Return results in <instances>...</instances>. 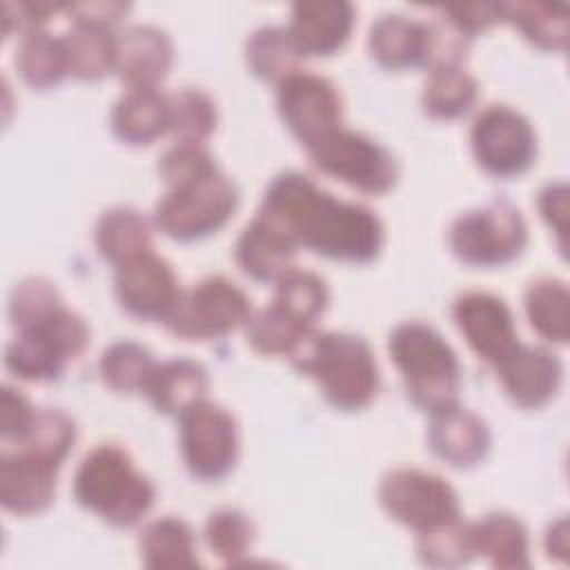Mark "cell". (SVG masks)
<instances>
[{
    "mask_svg": "<svg viewBox=\"0 0 570 570\" xmlns=\"http://www.w3.org/2000/svg\"><path fill=\"white\" fill-rule=\"evenodd\" d=\"M87 343V321L78 312L58 305L40 321L18 330L4 347V365L24 381H53L69 361L85 352Z\"/></svg>",
    "mask_w": 570,
    "mask_h": 570,
    "instance_id": "6",
    "label": "cell"
},
{
    "mask_svg": "<svg viewBox=\"0 0 570 570\" xmlns=\"http://www.w3.org/2000/svg\"><path fill=\"white\" fill-rule=\"evenodd\" d=\"M178 441L187 470L198 479H223L236 465L240 448L236 419L207 396L178 414Z\"/></svg>",
    "mask_w": 570,
    "mask_h": 570,
    "instance_id": "11",
    "label": "cell"
},
{
    "mask_svg": "<svg viewBox=\"0 0 570 570\" xmlns=\"http://www.w3.org/2000/svg\"><path fill=\"white\" fill-rule=\"evenodd\" d=\"M523 307L532 330L550 343L563 345L570 332V292L566 281L541 276L525 287Z\"/></svg>",
    "mask_w": 570,
    "mask_h": 570,
    "instance_id": "29",
    "label": "cell"
},
{
    "mask_svg": "<svg viewBox=\"0 0 570 570\" xmlns=\"http://www.w3.org/2000/svg\"><path fill=\"white\" fill-rule=\"evenodd\" d=\"M287 358L301 374L316 381L336 410H363L379 394V365L370 343L358 334L312 330Z\"/></svg>",
    "mask_w": 570,
    "mask_h": 570,
    "instance_id": "2",
    "label": "cell"
},
{
    "mask_svg": "<svg viewBox=\"0 0 570 570\" xmlns=\"http://www.w3.org/2000/svg\"><path fill=\"white\" fill-rule=\"evenodd\" d=\"M470 147L483 171L510 178L523 174L534 163L537 134L519 109L492 102L476 114L470 129Z\"/></svg>",
    "mask_w": 570,
    "mask_h": 570,
    "instance_id": "12",
    "label": "cell"
},
{
    "mask_svg": "<svg viewBox=\"0 0 570 570\" xmlns=\"http://www.w3.org/2000/svg\"><path fill=\"white\" fill-rule=\"evenodd\" d=\"M505 394L525 410L543 407L561 387L563 365L554 352L541 345L517 343V347L494 365Z\"/></svg>",
    "mask_w": 570,
    "mask_h": 570,
    "instance_id": "17",
    "label": "cell"
},
{
    "mask_svg": "<svg viewBox=\"0 0 570 570\" xmlns=\"http://www.w3.org/2000/svg\"><path fill=\"white\" fill-rule=\"evenodd\" d=\"M301 53L296 51L285 27L265 24L249 33L245 42V60L252 73L261 80L281 82L298 69Z\"/></svg>",
    "mask_w": 570,
    "mask_h": 570,
    "instance_id": "33",
    "label": "cell"
},
{
    "mask_svg": "<svg viewBox=\"0 0 570 570\" xmlns=\"http://www.w3.org/2000/svg\"><path fill=\"white\" fill-rule=\"evenodd\" d=\"M474 554H481L492 568L525 570L530 568V539L521 519L510 512H490L470 521Z\"/></svg>",
    "mask_w": 570,
    "mask_h": 570,
    "instance_id": "24",
    "label": "cell"
},
{
    "mask_svg": "<svg viewBox=\"0 0 570 570\" xmlns=\"http://www.w3.org/2000/svg\"><path fill=\"white\" fill-rule=\"evenodd\" d=\"M207 387L209 374L203 363L187 356H174L156 363L142 394L158 412L178 416L183 410L205 399Z\"/></svg>",
    "mask_w": 570,
    "mask_h": 570,
    "instance_id": "23",
    "label": "cell"
},
{
    "mask_svg": "<svg viewBox=\"0 0 570 570\" xmlns=\"http://www.w3.org/2000/svg\"><path fill=\"white\" fill-rule=\"evenodd\" d=\"M441 16L470 40L501 22V2H456L441 7Z\"/></svg>",
    "mask_w": 570,
    "mask_h": 570,
    "instance_id": "44",
    "label": "cell"
},
{
    "mask_svg": "<svg viewBox=\"0 0 570 570\" xmlns=\"http://www.w3.org/2000/svg\"><path fill=\"white\" fill-rule=\"evenodd\" d=\"M276 107L285 127L305 149L341 127L343 118V100L336 85L301 67L276 85Z\"/></svg>",
    "mask_w": 570,
    "mask_h": 570,
    "instance_id": "13",
    "label": "cell"
},
{
    "mask_svg": "<svg viewBox=\"0 0 570 570\" xmlns=\"http://www.w3.org/2000/svg\"><path fill=\"white\" fill-rule=\"evenodd\" d=\"M131 9L129 2L118 0H100V2H67V11L76 24H94L111 29L118 24L127 11Z\"/></svg>",
    "mask_w": 570,
    "mask_h": 570,
    "instance_id": "46",
    "label": "cell"
},
{
    "mask_svg": "<svg viewBox=\"0 0 570 570\" xmlns=\"http://www.w3.org/2000/svg\"><path fill=\"white\" fill-rule=\"evenodd\" d=\"M16 445L0 454V503L18 517H31L53 501L58 470L67 456L33 441Z\"/></svg>",
    "mask_w": 570,
    "mask_h": 570,
    "instance_id": "14",
    "label": "cell"
},
{
    "mask_svg": "<svg viewBox=\"0 0 570 570\" xmlns=\"http://www.w3.org/2000/svg\"><path fill=\"white\" fill-rule=\"evenodd\" d=\"M528 243V223L508 198L459 214L448 229L452 254L474 267H499L514 261Z\"/></svg>",
    "mask_w": 570,
    "mask_h": 570,
    "instance_id": "7",
    "label": "cell"
},
{
    "mask_svg": "<svg viewBox=\"0 0 570 570\" xmlns=\"http://www.w3.org/2000/svg\"><path fill=\"white\" fill-rule=\"evenodd\" d=\"M111 131L127 145H149L169 131V96L158 87L125 89L111 107Z\"/></svg>",
    "mask_w": 570,
    "mask_h": 570,
    "instance_id": "22",
    "label": "cell"
},
{
    "mask_svg": "<svg viewBox=\"0 0 570 570\" xmlns=\"http://www.w3.org/2000/svg\"><path fill=\"white\" fill-rule=\"evenodd\" d=\"M174 62V42L156 24H127L116 33V73L127 89H151Z\"/></svg>",
    "mask_w": 570,
    "mask_h": 570,
    "instance_id": "18",
    "label": "cell"
},
{
    "mask_svg": "<svg viewBox=\"0 0 570 570\" xmlns=\"http://www.w3.org/2000/svg\"><path fill=\"white\" fill-rule=\"evenodd\" d=\"M416 554L430 568H459L470 563L476 557L470 521L459 517L441 528L419 534Z\"/></svg>",
    "mask_w": 570,
    "mask_h": 570,
    "instance_id": "39",
    "label": "cell"
},
{
    "mask_svg": "<svg viewBox=\"0 0 570 570\" xmlns=\"http://www.w3.org/2000/svg\"><path fill=\"white\" fill-rule=\"evenodd\" d=\"M67 11V2H45V0H29V2H2V36L9 38L13 31L20 36L33 29H45L53 13Z\"/></svg>",
    "mask_w": 570,
    "mask_h": 570,
    "instance_id": "42",
    "label": "cell"
},
{
    "mask_svg": "<svg viewBox=\"0 0 570 570\" xmlns=\"http://www.w3.org/2000/svg\"><path fill=\"white\" fill-rule=\"evenodd\" d=\"M252 312L243 287L223 274H212L180 292L163 325L180 338L207 341L245 327Z\"/></svg>",
    "mask_w": 570,
    "mask_h": 570,
    "instance_id": "8",
    "label": "cell"
},
{
    "mask_svg": "<svg viewBox=\"0 0 570 570\" xmlns=\"http://www.w3.org/2000/svg\"><path fill=\"white\" fill-rule=\"evenodd\" d=\"M69 76L100 80L116 71V33L105 27L76 24L62 36Z\"/></svg>",
    "mask_w": 570,
    "mask_h": 570,
    "instance_id": "30",
    "label": "cell"
},
{
    "mask_svg": "<svg viewBox=\"0 0 570 570\" xmlns=\"http://www.w3.org/2000/svg\"><path fill=\"white\" fill-rule=\"evenodd\" d=\"M272 303L283 307L301 323L314 327L330 303V289L321 274L294 265L274 283Z\"/></svg>",
    "mask_w": 570,
    "mask_h": 570,
    "instance_id": "36",
    "label": "cell"
},
{
    "mask_svg": "<svg viewBox=\"0 0 570 570\" xmlns=\"http://www.w3.org/2000/svg\"><path fill=\"white\" fill-rule=\"evenodd\" d=\"M367 49L385 69L423 67L425 20H414L403 13H383L370 27Z\"/></svg>",
    "mask_w": 570,
    "mask_h": 570,
    "instance_id": "25",
    "label": "cell"
},
{
    "mask_svg": "<svg viewBox=\"0 0 570 570\" xmlns=\"http://www.w3.org/2000/svg\"><path fill=\"white\" fill-rule=\"evenodd\" d=\"M114 292L127 314L163 323L183 289L171 263L149 249L116 265Z\"/></svg>",
    "mask_w": 570,
    "mask_h": 570,
    "instance_id": "15",
    "label": "cell"
},
{
    "mask_svg": "<svg viewBox=\"0 0 570 570\" xmlns=\"http://www.w3.org/2000/svg\"><path fill=\"white\" fill-rule=\"evenodd\" d=\"M212 167H216V160L200 142H174L158 158V174L167 183V187L198 176Z\"/></svg>",
    "mask_w": 570,
    "mask_h": 570,
    "instance_id": "41",
    "label": "cell"
},
{
    "mask_svg": "<svg viewBox=\"0 0 570 570\" xmlns=\"http://www.w3.org/2000/svg\"><path fill=\"white\" fill-rule=\"evenodd\" d=\"M568 196H570L568 183L554 180V183H548L537 198L539 214L559 236L561 252L566 249V234H568Z\"/></svg>",
    "mask_w": 570,
    "mask_h": 570,
    "instance_id": "45",
    "label": "cell"
},
{
    "mask_svg": "<svg viewBox=\"0 0 570 570\" xmlns=\"http://www.w3.org/2000/svg\"><path fill=\"white\" fill-rule=\"evenodd\" d=\"M218 122L214 98L198 87H183L169 96V131L176 142H200L212 136Z\"/></svg>",
    "mask_w": 570,
    "mask_h": 570,
    "instance_id": "37",
    "label": "cell"
},
{
    "mask_svg": "<svg viewBox=\"0 0 570 570\" xmlns=\"http://www.w3.org/2000/svg\"><path fill=\"white\" fill-rule=\"evenodd\" d=\"M479 100V82L465 67H443L430 71L421 107L430 118L454 120L465 116Z\"/></svg>",
    "mask_w": 570,
    "mask_h": 570,
    "instance_id": "31",
    "label": "cell"
},
{
    "mask_svg": "<svg viewBox=\"0 0 570 570\" xmlns=\"http://www.w3.org/2000/svg\"><path fill=\"white\" fill-rule=\"evenodd\" d=\"M140 561L149 570H183L196 568V537L191 525L174 514L149 521L138 537Z\"/></svg>",
    "mask_w": 570,
    "mask_h": 570,
    "instance_id": "26",
    "label": "cell"
},
{
    "mask_svg": "<svg viewBox=\"0 0 570 570\" xmlns=\"http://www.w3.org/2000/svg\"><path fill=\"white\" fill-rule=\"evenodd\" d=\"M94 240L98 254L114 267L151 249V223L129 205H116L100 214Z\"/></svg>",
    "mask_w": 570,
    "mask_h": 570,
    "instance_id": "27",
    "label": "cell"
},
{
    "mask_svg": "<svg viewBox=\"0 0 570 570\" xmlns=\"http://www.w3.org/2000/svg\"><path fill=\"white\" fill-rule=\"evenodd\" d=\"M73 497L109 525L131 528L151 510L156 488L125 448L98 443L76 468Z\"/></svg>",
    "mask_w": 570,
    "mask_h": 570,
    "instance_id": "3",
    "label": "cell"
},
{
    "mask_svg": "<svg viewBox=\"0 0 570 570\" xmlns=\"http://www.w3.org/2000/svg\"><path fill=\"white\" fill-rule=\"evenodd\" d=\"M256 539L254 521L238 508H218L205 521L207 548L227 566L240 563Z\"/></svg>",
    "mask_w": 570,
    "mask_h": 570,
    "instance_id": "38",
    "label": "cell"
},
{
    "mask_svg": "<svg viewBox=\"0 0 570 570\" xmlns=\"http://www.w3.org/2000/svg\"><path fill=\"white\" fill-rule=\"evenodd\" d=\"M354 27V4L347 0H298L285 27L303 56H330L345 45Z\"/></svg>",
    "mask_w": 570,
    "mask_h": 570,
    "instance_id": "19",
    "label": "cell"
},
{
    "mask_svg": "<svg viewBox=\"0 0 570 570\" xmlns=\"http://www.w3.org/2000/svg\"><path fill=\"white\" fill-rule=\"evenodd\" d=\"M387 350L416 407L430 414L459 403L461 363L439 330L423 321H403L390 332Z\"/></svg>",
    "mask_w": 570,
    "mask_h": 570,
    "instance_id": "4",
    "label": "cell"
},
{
    "mask_svg": "<svg viewBox=\"0 0 570 570\" xmlns=\"http://www.w3.org/2000/svg\"><path fill=\"white\" fill-rule=\"evenodd\" d=\"M428 445L445 463L472 468L483 461L490 450V428L472 410L452 403L430 412Z\"/></svg>",
    "mask_w": 570,
    "mask_h": 570,
    "instance_id": "20",
    "label": "cell"
},
{
    "mask_svg": "<svg viewBox=\"0 0 570 570\" xmlns=\"http://www.w3.org/2000/svg\"><path fill=\"white\" fill-rule=\"evenodd\" d=\"M240 200L238 185L218 165L169 185L154 205V225L174 240H198L220 229Z\"/></svg>",
    "mask_w": 570,
    "mask_h": 570,
    "instance_id": "5",
    "label": "cell"
},
{
    "mask_svg": "<svg viewBox=\"0 0 570 570\" xmlns=\"http://www.w3.org/2000/svg\"><path fill=\"white\" fill-rule=\"evenodd\" d=\"M58 305H62V298L56 283L45 276H27L16 283L9 294V318L22 330L53 312Z\"/></svg>",
    "mask_w": 570,
    "mask_h": 570,
    "instance_id": "40",
    "label": "cell"
},
{
    "mask_svg": "<svg viewBox=\"0 0 570 570\" xmlns=\"http://www.w3.org/2000/svg\"><path fill=\"white\" fill-rule=\"evenodd\" d=\"M38 416L36 405L31 399L13 387V385H2V396H0V434L4 441H20L29 434L33 421Z\"/></svg>",
    "mask_w": 570,
    "mask_h": 570,
    "instance_id": "43",
    "label": "cell"
},
{
    "mask_svg": "<svg viewBox=\"0 0 570 570\" xmlns=\"http://www.w3.org/2000/svg\"><path fill=\"white\" fill-rule=\"evenodd\" d=\"M298 247L269 220L254 216L234 243V261L254 281L276 283L294 267Z\"/></svg>",
    "mask_w": 570,
    "mask_h": 570,
    "instance_id": "21",
    "label": "cell"
},
{
    "mask_svg": "<svg viewBox=\"0 0 570 570\" xmlns=\"http://www.w3.org/2000/svg\"><path fill=\"white\" fill-rule=\"evenodd\" d=\"M154 367V354L129 338L109 343L98 358L100 379L116 392H145Z\"/></svg>",
    "mask_w": 570,
    "mask_h": 570,
    "instance_id": "35",
    "label": "cell"
},
{
    "mask_svg": "<svg viewBox=\"0 0 570 570\" xmlns=\"http://www.w3.org/2000/svg\"><path fill=\"white\" fill-rule=\"evenodd\" d=\"M314 327L301 323L276 303L252 312L245 325L247 343L265 356H289Z\"/></svg>",
    "mask_w": 570,
    "mask_h": 570,
    "instance_id": "34",
    "label": "cell"
},
{
    "mask_svg": "<svg viewBox=\"0 0 570 570\" xmlns=\"http://www.w3.org/2000/svg\"><path fill=\"white\" fill-rule=\"evenodd\" d=\"M13 62L20 78L33 89H49L69 76L65 40L56 38L47 29L22 33Z\"/></svg>",
    "mask_w": 570,
    "mask_h": 570,
    "instance_id": "28",
    "label": "cell"
},
{
    "mask_svg": "<svg viewBox=\"0 0 570 570\" xmlns=\"http://www.w3.org/2000/svg\"><path fill=\"white\" fill-rule=\"evenodd\" d=\"M452 318L472 352L490 365H499L519 343L508 303L492 292H461L452 301Z\"/></svg>",
    "mask_w": 570,
    "mask_h": 570,
    "instance_id": "16",
    "label": "cell"
},
{
    "mask_svg": "<svg viewBox=\"0 0 570 570\" xmlns=\"http://www.w3.org/2000/svg\"><path fill=\"white\" fill-rule=\"evenodd\" d=\"M543 543H546V552L550 559H559V561L568 559L570 539H568V519L566 517H559L548 525Z\"/></svg>",
    "mask_w": 570,
    "mask_h": 570,
    "instance_id": "47",
    "label": "cell"
},
{
    "mask_svg": "<svg viewBox=\"0 0 570 570\" xmlns=\"http://www.w3.org/2000/svg\"><path fill=\"white\" fill-rule=\"evenodd\" d=\"M305 151L316 169L363 194H385L399 180L396 156L372 136L343 125Z\"/></svg>",
    "mask_w": 570,
    "mask_h": 570,
    "instance_id": "9",
    "label": "cell"
},
{
    "mask_svg": "<svg viewBox=\"0 0 570 570\" xmlns=\"http://www.w3.org/2000/svg\"><path fill=\"white\" fill-rule=\"evenodd\" d=\"M256 214L296 247L334 261L367 263L379 256L385 240L383 223L370 207L334 196L296 169L269 180Z\"/></svg>",
    "mask_w": 570,
    "mask_h": 570,
    "instance_id": "1",
    "label": "cell"
},
{
    "mask_svg": "<svg viewBox=\"0 0 570 570\" xmlns=\"http://www.w3.org/2000/svg\"><path fill=\"white\" fill-rule=\"evenodd\" d=\"M501 18L512 22L521 36L543 51H563L570 22L561 4L546 2H501Z\"/></svg>",
    "mask_w": 570,
    "mask_h": 570,
    "instance_id": "32",
    "label": "cell"
},
{
    "mask_svg": "<svg viewBox=\"0 0 570 570\" xmlns=\"http://www.w3.org/2000/svg\"><path fill=\"white\" fill-rule=\"evenodd\" d=\"M383 510L416 534L441 528L461 517L456 490L436 472L421 468H392L379 481Z\"/></svg>",
    "mask_w": 570,
    "mask_h": 570,
    "instance_id": "10",
    "label": "cell"
}]
</instances>
